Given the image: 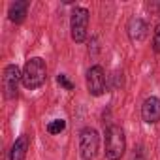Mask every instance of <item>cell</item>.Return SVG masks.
<instances>
[{"label": "cell", "instance_id": "6da1fadb", "mask_svg": "<svg viewBox=\"0 0 160 160\" xmlns=\"http://www.w3.org/2000/svg\"><path fill=\"white\" fill-rule=\"evenodd\" d=\"M47 79V66H45V60L40 58V57H34V58H28L25 68H23V87L28 89V91H36L40 89Z\"/></svg>", "mask_w": 160, "mask_h": 160}, {"label": "cell", "instance_id": "7a4b0ae2", "mask_svg": "<svg viewBox=\"0 0 160 160\" xmlns=\"http://www.w3.org/2000/svg\"><path fill=\"white\" fill-rule=\"evenodd\" d=\"M126 151V138L124 130L117 124L106 128V156L108 160H121Z\"/></svg>", "mask_w": 160, "mask_h": 160}, {"label": "cell", "instance_id": "3957f363", "mask_svg": "<svg viewBox=\"0 0 160 160\" xmlns=\"http://www.w3.org/2000/svg\"><path fill=\"white\" fill-rule=\"evenodd\" d=\"M100 149V136L94 128L87 126L79 132V154L83 160H92Z\"/></svg>", "mask_w": 160, "mask_h": 160}, {"label": "cell", "instance_id": "277c9868", "mask_svg": "<svg viewBox=\"0 0 160 160\" xmlns=\"http://www.w3.org/2000/svg\"><path fill=\"white\" fill-rule=\"evenodd\" d=\"M70 30H72V40L75 43H83L87 40V30H89V10L87 8H75L72 12Z\"/></svg>", "mask_w": 160, "mask_h": 160}, {"label": "cell", "instance_id": "5b68a950", "mask_svg": "<svg viewBox=\"0 0 160 160\" xmlns=\"http://www.w3.org/2000/svg\"><path fill=\"white\" fill-rule=\"evenodd\" d=\"M19 81H23V72H19V68L15 64H8L2 72V89H4V96L8 100H13L17 96Z\"/></svg>", "mask_w": 160, "mask_h": 160}, {"label": "cell", "instance_id": "8992f818", "mask_svg": "<svg viewBox=\"0 0 160 160\" xmlns=\"http://www.w3.org/2000/svg\"><path fill=\"white\" fill-rule=\"evenodd\" d=\"M87 89L92 96H102L106 92V72L102 66H92L87 72Z\"/></svg>", "mask_w": 160, "mask_h": 160}, {"label": "cell", "instance_id": "52a82bcc", "mask_svg": "<svg viewBox=\"0 0 160 160\" xmlns=\"http://www.w3.org/2000/svg\"><path fill=\"white\" fill-rule=\"evenodd\" d=\"M141 119L147 124H156L160 121V98L149 96L141 106Z\"/></svg>", "mask_w": 160, "mask_h": 160}, {"label": "cell", "instance_id": "ba28073f", "mask_svg": "<svg viewBox=\"0 0 160 160\" xmlns=\"http://www.w3.org/2000/svg\"><path fill=\"white\" fill-rule=\"evenodd\" d=\"M126 32H128V38L132 42H143L147 38V25H145L143 19L132 17L126 25Z\"/></svg>", "mask_w": 160, "mask_h": 160}, {"label": "cell", "instance_id": "9c48e42d", "mask_svg": "<svg viewBox=\"0 0 160 160\" xmlns=\"http://www.w3.org/2000/svg\"><path fill=\"white\" fill-rule=\"evenodd\" d=\"M27 12H28V2L27 0H15V2L10 4V10H8V15H10V21L19 25L25 21L27 17Z\"/></svg>", "mask_w": 160, "mask_h": 160}, {"label": "cell", "instance_id": "30bf717a", "mask_svg": "<svg viewBox=\"0 0 160 160\" xmlns=\"http://www.w3.org/2000/svg\"><path fill=\"white\" fill-rule=\"evenodd\" d=\"M28 145H30V138H28V136H19V138L15 139V143L12 145L10 160H25V158H27Z\"/></svg>", "mask_w": 160, "mask_h": 160}, {"label": "cell", "instance_id": "8fae6325", "mask_svg": "<svg viewBox=\"0 0 160 160\" xmlns=\"http://www.w3.org/2000/svg\"><path fill=\"white\" fill-rule=\"evenodd\" d=\"M64 128H66V121L64 119H55V121H51L47 124V132L49 134H60Z\"/></svg>", "mask_w": 160, "mask_h": 160}, {"label": "cell", "instance_id": "7c38bea8", "mask_svg": "<svg viewBox=\"0 0 160 160\" xmlns=\"http://www.w3.org/2000/svg\"><path fill=\"white\" fill-rule=\"evenodd\" d=\"M57 83L64 89V91H73V83L68 79V75H64V73H60V75H57Z\"/></svg>", "mask_w": 160, "mask_h": 160}, {"label": "cell", "instance_id": "4fadbf2b", "mask_svg": "<svg viewBox=\"0 0 160 160\" xmlns=\"http://www.w3.org/2000/svg\"><path fill=\"white\" fill-rule=\"evenodd\" d=\"M152 49H154V53H160V25H156V28H154V36H152Z\"/></svg>", "mask_w": 160, "mask_h": 160}, {"label": "cell", "instance_id": "5bb4252c", "mask_svg": "<svg viewBox=\"0 0 160 160\" xmlns=\"http://www.w3.org/2000/svg\"><path fill=\"white\" fill-rule=\"evenodd\" d=\"M141 154H143V149L139 147V149H138V152L134 154V160H141Z\"/></svg>", "mask_w": 160, "mask_h": 160}]
</instances>
